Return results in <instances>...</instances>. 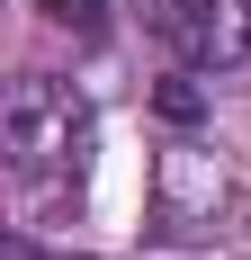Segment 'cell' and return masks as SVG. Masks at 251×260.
<instances>
[{"instance_id":"6da1fadb","label":"cell","mask_w":251,"mask_h":260,"mask_svg":"<svg viewBox=\"0 0 251 260\" xmlns=\"http://www.w3.org/2000/svg\"><path fill=\"white\" fill-rule=\"evenodd\" d=\"M233 215H242V171L198 135L162 144V161H152V242L206 251V242L233 234Z\"/></svg>"},{"instance_id":"7a4b0ae2","label":"cell","mask_w":251,"mask_h":260,"mask_svg":"<svg viewBox=\"0 0 251 260\" xmlns=\"http://www.w3.org/2000/svg\"><path fill=\"white\" fill-rule=\"evenodd\" d=\"M90 144H99V117H90V99L72 81L27 72L9 90V161H18V180H81Z\"/></svg>"},{"instance_id":"3957f363","label":"cell","mask_w":251,"mask_h":260,"mask_svg":"<svg viewBox=\"0 0 251 260\" xmlns=\"http://www.w3.org/2000/svg\"><path fill=\"white\" fill-rule=\"evenodd\" d=\"M144 27L189 72H233L251 54V0H144Z\"/></svg>"},{"instance_id":"277c9868","label":"cell","mask_w":251,"mask_h":260,"mask_svg":"<svg viewBox=\"0 0 251 260\" xmlns=\"http://www.w3.org/2000/svg\"><path fill=\"white\" fill-rule=\"evenodd\" d=\"M54 27H72V36H108V0H36Z\"/></svg>"},{"instance_id":"5b68a950","label":"cell","mask_w":251,"mask_h":260,"mask_svg":"<svg viewBox=\"0 0 251 260\" xmlns=\"http://www.w3.org/2000/svg\"><path fill=\"white\" fill-rule=\"evenodd\" d=\"M152 108H162L171 126H198V117H206V99H198V81H162V90H152Z\"/></svg>"},{"instance_id":"8992f818","label":"cell","mask_w":251,"mask_h":260,"mask_svg":"<svg viewBox=\"0 0 251 260\" xmlns=\"http://www.w3.org/2000/svg\"><path fill=\"white\" fill-rule=\"evenodd\" d=\"M9 260H54V251H36V242H9Z\"/></svg>"}]
</instances>
